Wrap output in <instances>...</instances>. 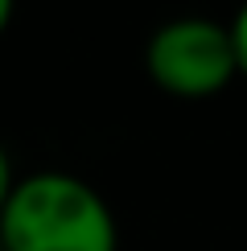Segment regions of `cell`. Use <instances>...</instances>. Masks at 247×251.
<instances>
[{
  "label": "cell",
  "instance_id": "1",
  "mask_svg": "<svg viewBox=\"0 0 247 251\" xmlns=\"http://www.w3.org/2000/svg\"><path fill=\"white\" fill-rule=\"evenodd\" d=\"M4 251H116V218L99 190L70 173L17 181L0 210Z\"/></svg>",
  "mask_w": 247,
  "mask_h": 251
},
{
  "label": "cell",
  "instance_id": "2",
  "mask_svg": "<svg viewBox=\"0 0 247 251\" xmlns=\"http://www.w3.org/2000/svg\"><path fill=\"white\" fill-rule=\"evenodd\" d=\"M144 70L161 91L177 99H206L239 75L231 25L210 17H177L152 29L144 46Z\"/></svg>",
  "mask_w": 247,
  "mask_h": 251
},
{
  "label": "cell",
  "instance_id": "3",
  "mask_svg": "<svg viewBox=\"0 0 247 251\" xmlns=\"http://www.w3.org/2000/svg\"><path fill=\"white\" fill-rule=\"evenodd\" d=\"M231 37H235V58H239V75L247 78V0H243V8L235 13L231 21Z\"/></svg>",
  "mask_w": 247,
  "mask_h": 251
},
{
  "label": "cell",
  "instance_id": "4",
  "mask_svg": "<svg viewBox=\"0 0 247 251\" xmlns=\"http://www.w3.org/2000/svg\"><path fill=\"white\" fill-rule=\"evenodd\" d=\"M13 190H17L13 185V165H8V152H4V144H0V210H4V202H8Z\"/></svg>",
  "mask_w": 247,
  "mask_h": 251
},
{
  "label": "cell",
  "instance_id": "5",
  "mask_svg": "<svg viewBox=\"0 0 247 251\" xmlns=\"http://www.w3.org/2000/svg\"><path fill=\"white\" fill-rule=\"evenodd\" d=\"M8 17H13V0H0V33H4Z\"/></svg>",
  "mask_w": 247,
  "mask_h": 251
}]
</instances>
